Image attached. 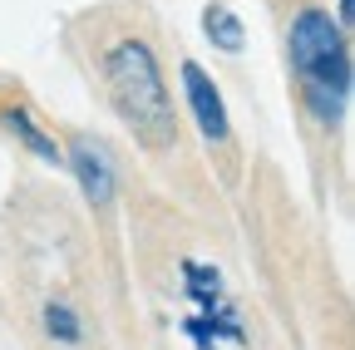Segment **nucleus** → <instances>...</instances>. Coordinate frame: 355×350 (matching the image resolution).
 <instances>
[{"mask_svg":"<svg viewBox=\"0 0 355 350\" xmlns=\"http://www.w3.org/2000/svg\"><path fill=\"white\" fill-rule=\"evenodd\" d=\"M286 45H291V69L301 74L311 114L321 123H340L345 104H350V45H345V30L331 20V10L306 6L291 20Z\"/></svg>","mask_w":355,"mask_h":350,"instance_id":"f257e3e1","label":"nucleus"},{"mask_svg":"<svg viewBox=\"0 0 355 350\" xmlns=\"http://www.w3.org/2000/svg\"><path fill=\"white\" fill-rule=\"evenodd\" d=\"M44 335L60 340V345H79L84 340V326H79V316L69 311L64 301H50V306H44Z\"/></svg>","mask_w":355,"mask_h":350,"instance_id":"0eeeda50","label":"nucleus"},{"mask_svg":"<svg viewBox=\"0 0 355 350\" xmlns=\"http://www.w3.org/2000/svg\"><path fill=\"white\" fill-rule=\"evenodd\" d=\"M64 168L79 178L84 198L94 202V207H109L114 202V188H119V168H114V153L99 143V139H89V134H74L69 148H64Z\"/></svg>","mask_w":355,"mask_h":350,"instance_id":"7ed1b4c3","label":"nucleus"},{"mask_svg":"<svg viewBox=\"0 0 355 350\" xmlns=\"http://www.w3.org/2000/svg\"><path fill=\"white\" fill-rule=\"evenodd\" d=\"M104 79H109L114 109L133 123V134H139L148 148H168L178 123H173V104H168L153 50L144 40H119V45L104 55Z\"/></svg>","mask_w":355,"mask_h":350,"instance_id":"f03ea898","label":"nucleus"},{"mask_svg":"<svg viewBox=\"0 0 355 350\" xmlns=\"http://www.w3.org/2000/svg\"><path fill=\"white\" fill-rule=\"evenodd\" d=\"M202 30H207L212 45L227 50V55H237V50L247 45V30H242V20H237L227 6H207V10H202Z\"/></svg>","mask_w":355,"mask_h":350,"instance_id":"423d86ee","label":"nucleus"},{"mask_svg":"<svg viewBox=\"0 0 355 350\" xmlns=\"http://www.w3.org/2000/svg\"><path fill=\"white\" fill-rule=\"evenodd\" d=\"M183 94H188V109H193V119H198V128H202V139H207V143H227V134H232L227 104H222L212 74H207L198 60H183Z\"/></svg>","mask_w":355,"mask_h":350,"instance_id":"20e7f679","label":"nucleus"},{"mask_svg":"<svg viewBox=\"0 0 355 350\" xmlns=\"http://www.w3.org/2000/svg\"><path fill=\"white\" fill-rule=\"evenodd\" d=\"M0 123H6L10 128V134L35 153V158H44V163H55V168H64V148L50 139V134H44V128L25 114V109H15V104H6V109H0Z\"/></svg>","mask_w":355,"mask_h":350,"instance_id":"39448f33","label":"nucleus"}]
</instances>
